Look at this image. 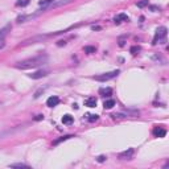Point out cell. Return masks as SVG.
<instances>
[{"label": "cell", "mask_w": 169, "mask_h": 169, "mask_svg": "<svg viewBox=\"0 0 169 169\" xmlns=\"http://www.w3.org/2000/svg\"><path fill=\"white\" fill-rule=\"evenodd\" d=\"M44 90H45V89H40V90H38V91L35 94V98H38V97H40V94H41V92H44Z\"/></svg>", "instance_id": "21"}, {"label": "cell", "mask_w": 169, "mask_h": 169, "mask_svg": "<svg viewBox=\"0 0 169 169\" xmlns=\"http://www.w3.org/2000/svg\"><path fill=\"white\" fill-rule=\"evenodd\" d=\"M70 137H73V135H66V136H64V137H61V139L56 140V142H54V144H60V143H61V142H65V140L70 139Z\"/></svg>", "instance_id": "18"}, {"label": "cell", "mask_w": 169, "mask_h": 169, "mask_svg": "<svg viewBox=\"0 0 169 169\" xmlns=\"http://www.w3.org/2000/svg\"><path fill=\"white\" fill-rule=\"evenodd\" d=\"M139 50H140L139 46H132L131 48V53H132V54H137V52H139Z\"/></svg>", "instance_id": "20"}, {"label": "cell", "mask_w": 169, "mask_h": 169, "mask_svg": "<svg viewBox=\"0 0 169 169\" xmlns=\"http://www.w3.org/2000/svg\"><path fill=\"white\" fill-rule=\"evenodd\" d=\"M148 5V0H142V1L137 3V7L139 8H143V7H147Z\"/></svg>", "instance_id": "19"}, {"label": "cell", "mask_w": 169, "mask_h": 169, "mask_svg": "<svg viewBox=\"0 0 169 169\" xmlns=\"http://www.w3.org/2000/svg\"><path fill=\"white\" fill-rule=\"evenodd\" d=\"M87 116V120H89V122H97L98 119H99V116H98V115H94V114H89V115H86Z\"/></svg>", "instance_id": "14"}, {"label": "cell", "mask_w": 169, "mask_h": 169, "mask_svg": "<svg viewBox=\"0 0 169 169\" xmlns=\"http://www.w3.org/2000/svg\"><path fill=\"white\" fill-rule=\"evenodd\" d=\"M29 4V0H19L17 3H16V5L17 7H25V5Z\"/></svg>", "instance_id": "17"}, {"label": "cell", "mask_w": 169, "mask_h": 169, "mask_svg": "<svg viewBox=\"0 0 169 169\" xmlns=\"http://www.w3.org/2000/svg\"><path fill=\"white\" fill-rule=\"evenodd\" d=\"M60 103V98L58 97H56V95H53V97H50V98H48V100H46V106L48 107H56Z\"/></svg>", "instance_id": "5"}, {"label": "cell", "mask_w": 169, "mask_h": 169, "mask_svg": "<svg viewBox=\"0 0 169 169\" xmlns=\"http://www.w3.org/2000/svg\"><path fill=\"white\" fill-rule=\"evenodd\" d=\"M153 135L156 137H164L167 135V131H165L162 127H155L153 128Z\"/></svg>", "instance_id": "6"}, {"label": "cell", "mask_w": 169, "mask_h": 169, "mask_svg": "<svg viewBox=\"0 0 169 169\" xmlns=\"http://www.w3.org/2000/svg\"><path fill=\"white\" fill-rule=\"evenodd\" d=\"M42 119H44L42 115H36V118H35V120H42Z\"/></svg>", "instance_id": "23"}, {"label": "cell", "mask_w": 169, "mask_h": 169, "mask_svg": "<svg viewBox=\"0 0 169 169\" xmlns=\"http://www.w3.org/2000/svg\"><path fill=\"white\" fill-rule=\"evenodd\" d=\"M84 105L87 107H95L97 106V98L95 97H90L86 99V102H84Z\"/></svg>", "instance_id": "8"}, {"label": "cell", "mask_w": 169, "mask_h": 169, "mask_svg": "<svg viewBox=\"0 0 169 169\" xmlns=\"http://www.w3.org/2000/svg\"><path fill=\"white\" fill-rule=\"evenodd\" d=\"M84 53H87V54L95 53V46H84Z\"/></svg>", "instance_id": "16"}, {"label": "cell", "mask_w": 169, "mask_h": 169, "mask_svg": "<svg viewBox=\"0 0 169 169\" xmlns=\"http://www.w3.org/2000/svg\"><path fill=\"white\" fill-rule=\"evenodd\" d=\"M132 155H134V149L132 148H129L128 151H124V152H122V153L119 155V157L122 160H128V159H131L132 157Z\"/></svg>", "instance_id": "7"}, {"label": "cell", "mask_w": 169, "mask_h": 169, "mask_svg": "<svg viewBox=\"0 0 169 169\" xmlns=\"http://www.w3.org/2000/svg\"><path fill=\"white\" fill-rule=\"evenodd\" d=\"M74 122V119H73L72 115H65L62 118V123L64 124H72V123Z\"/></svg>", "instance_id": "11"}, {"label": "cell", "mask_w": 169, "mask_h": 169, "mask_svg": "<svg viewBox=\"0 0 169 169\" xmlns=\"http://www.w3.org/2000/svg\"><path fill=\"white\" fill-rule=\"evenodd\" d=\"M99 94L102 95V97L108 98V97H111V94H112V89H110V87H106V89H100V90H99Z\"/></svg>", "instance_id": "9"}, {"label": "cell", "mask_w": 169, "mask_h": 169, "mask_svg": "<svg viewBox=\"0 0 169 169\" xmlns=\"http://www.w3.org/2000/svg\"><path fill=\"white\" fill-rule=\"evenodd\" d=\"M48 62V56L45 54H40V56H36L33 58H28V60H24L21 62H17L16 67L17 69H33V67H38V66H42Z\"/></svg>", "instance_id": "1"}, {"label": "cell", "mask_w": 169, "mask_h": 169, "mask_svg": "<svg viewBox=\"0 0 169 169\" xmlns=\"http://www.w3.org/2000/svg\"><path fill=\"white\" fill-rule=\"evenodd\" d=\"M46 75H48V70H38V72L29 74V77L32 78V79H40V78H44V77H46Z\"/></svg>", "instance_id": "4"}, {"label": "cell", "mask_w": 169, "mask_h": 169, "mask_svg": "<svg viewBox=\"0 0 169 169\" xmlns=\"http://www.w3.org/2000/svg\"><path fill=\"white\" fill-rule=\"evenodd\" d=\"M11 168H29V165H27V164H22V162H17V164H12V165H9Z\"/></svg>", "instance_id": "15"}, {"label": "cell", "mask_w": 169, "mask_h": 169, "mask_svg": "<svg viewBox=\"0 0 169 169\" xmlns=\"http://www.w3.org/2000/svg\"><path fill=\"white\" fill-rule=\"evenodd\" d=\"M8 30H11V25H7L5 28L0 29V40H3V37H4V36L8 33Z\"/></svg>", "instance_id": "13"}, {"label": "cell", "mask_w": 169, "mask_h": 169, "mask_svg": "<svg viewBox=\"0 0 169 169\" xmlns=\"http://www.w3.org/2000/svg\"><path fill=\"white\" fill-rule=\"evenodd\" d=\"M118 74H119V70H114V72H110V73H105V74L97 75V77H94V78L97 81H99V82H106V81H110V79H112V78H115Z\"/></svg>", "instance_id": "2"}, {"label": "cell", "mask_w": 169, "mask_h": 169, "mask_svg": "<svg viewBox=\"0 0 169 169\" xmlns=\"http://www.w3.org/2000/svg\"><path fill=\"white\" fill-rule=\"evenodd\" d=\"M106 159H107L106 156H99V157H98V161H99V162H103Z\"/></svg>", "instance_id": "22"}, {"label": "cell", "mask_w": 169, "mask_h": 169, "mask_svg": "<svg viewBox=\"0 0 169 169\" xmlns=\"http://www.w3.org/2000/svg\"><path fill=\"white\" fill-rule=\"evenodd\" d=\"M122 20L123 21H128V16L124 15V13H120V15H118L116 17H115V22H116V24H119Z\"/></svg>", "instance_id": "10"}, {"label": "cell", "mask_w": 169, "mask_h": 169, "mask_svg": "<svg viewBox=\"0 0 169 169\" xmlns=\"http://www.w3.org/2000/svg\"><path fill=\"white\" fill-rule=\"evenodd\" d=\"M167 36V28L165 27H161L156 30V35H155V38H153V44H157V41H161L165 38Z\"/></svg>", "instance_id": "3"}, {"label": "cell", "mask_w": 169, "mask_h": 169, "mask_svg": "<svg viewBox=\"0 0 169 169\" xmlns=\"http://www.w3.org/2000/svg\"><path fill=\"white\" fill-rule=\"evenodd\" d=\"M58 45H60V46H62V45H65V41H60V42H58Z\"/></svg>", "instance_id": "25"}, {"label": "cell", "mask_w": 169, "mask_h": 169, "mask_svg": "<svg viewBox=\"0 0 169 169\" xmlns=\"http://www.w3.org/2000/svg\"><path fill=\"white\" fill-rule=\"evenodd\" d=\"M4 46H5V42L3 41V40H0V49H3Z\"/></svg>", "instance_id": "24"}, {"label": "cell", "mask_w": 169, "mask_h": 169, "mask_svg": "<svg viewBox=\"0 0 169 169\" xmlns=\"http://www.w3.org/2000/svg\"><path fill=\"white\" fill-rule=\"evenodd\" d=\"M115 105H116V103H115V100L114 99H108V100H106L105 102V108H107V110H110V108H112V107H114Z\"/></svg>", "instance_id": "12"}]
</instances>
